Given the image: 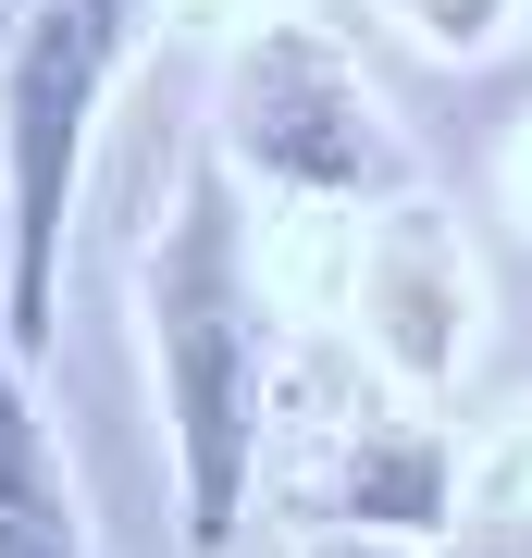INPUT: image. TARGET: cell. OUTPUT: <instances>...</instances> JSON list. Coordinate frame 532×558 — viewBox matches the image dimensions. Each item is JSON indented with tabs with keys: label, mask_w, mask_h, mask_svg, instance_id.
Returning <instances> with one entry per match:
<instances>
[{
	"label": "cell",
	"mask_w": 532,
	"mask_h": 558,
	"mask_svg": "<svg viewBox=\"0 0 532 558\" xmlns=\"http://www.w3.org/2000/svg\"><path fill=\"white\" fill-rule=\"evenodd\" d=\"M508 13H520V0H396V25H409L421 50H446V62H471Z\"/></svg>",
	"instance_id": "7"
},
{
	"label": "cell",
	"mask_w": 532,
	"mask_h": 558,
	"mask_svg": "<svg viewBox=\"0 0 532 558\" xmlns=\"http://www.w3.org/2000/svg\"><path fill=\"white\" fill-rule=\"evenodd\" d=\"M149 0H0V336L50 360L62 323V211L87 124L137 50Z\"/></svg>",
	"instance_id": "2"
},
{
	"label": "cell",
	"mask_w": 532,
	"mask_h": 558,
	"mask_svg": "<svg viewBox=\"0 0 532 558\" xmlns=\"http://www.w3.org/2000/svg\"><path fill=\"white\" fill-rule=\"evenodd\" d=\"M137 299L161 348V410H174V534L186 558H223L260 484V274H248V211L223 149H198L174 174Z\"/></svg>",
	"instance_id": "1"
},
{
	"label": "cell",
	"mask_w": 532,
	"mask_h": 558,
	"mask_svg": "<svg viewBox=\"0 0 532 558\" xmlns=\"http://www.w3.org/2000/svg\"><path fill=\"white\" fill-rule=\"evenodd\" d=\"M458 509V459L434 447V422H359L347 459H335V509L322 521H372V534H446Z\"/></svg>",
	"instance_id": "6"
},
{
	"label": "cell",
	"mask_w": 532,
	"mask_h": 558,
	"mask_svg": "<svg viewBox=\"0 0 532 558\" xmlns=\"http://www.w3.org/2000/svg\"><path fill=\"white\" fill-rule=\"evenodd\" d=\"M223 161L297 186V199H409V137L384 124L372 75L322 38V25H260L223 87Z\"/></svg>",
	"instance_id": "3"
},
{
	"label": "cell",
	"mask_w": 532,
	"mask_h": 558,
	"mask_svg": "<svg viewBox=\"0 0 532 558\" xmlns=\"http://www.w3.org/2000/svg\"><path fill=\"white\" fill-rule=\"evenodd\" d=\"M0 558H87V509H75V459H62L25 348L0 336Z\"/></svg>",
	"instance_id": "5"
},
{
	"label": "cell",
	"mask_w": 532,
	"mask_h": 558,
	"mask_svg": "<svg viewBox=\"0 0 532 558\" xmlns=\"http://www.w3.org/2000/svg\"><path fill=\"white\" fill-rule=\"evenodd\" d=\"M359 323L396 385H458V360H471V248L421 186L384 199L372 248H359Z\"/></svg>",
	"instance_id": "4"
},
{
	"label": "cell",
	"mask_w": 532,
	"mask_h": 558,
	"mask_svg": "<svg viewBox=\"0 0 532 558\" xmlns=\"http://www.w3.org/2000/svg\"><path fill=\"white\" fill-rule=\"evenodd\" d=\"M297 558H409V534H372V521H322Z\"/></svg>",
	"instance_id": "8"
}]
</instances>
